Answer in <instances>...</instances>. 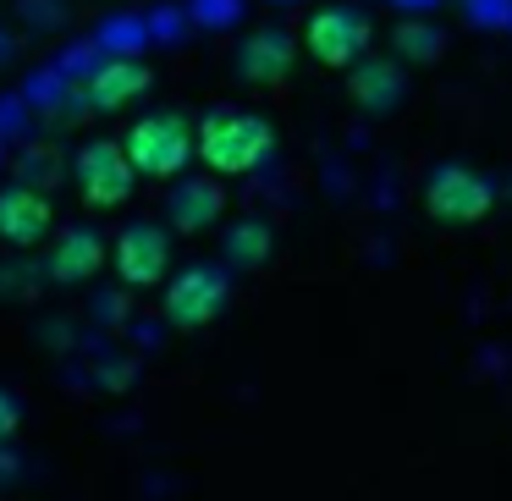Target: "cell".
Returning <instances> with one entry per match:
<instances>
[{
    "label": "cell",
    "mask_w": 512,
    "mask_h": 501,
    "mask_svg": "<svg viewBox=\"0 0 512 501\" xmlns=\"http://www.w3.org/2000/svg\"><path fill=\"white\" fill-rule=\"evenodd\" d=\"M270 155H276V127L254 111H210L193 133V160L215 182L254 177Z\"/></svg>",
    "instance_id": "6da1fadb"
},
{
    "label": "cell",
    "mask_w": 512,
    "mask_h": 501,
    "mask_svg": "<svg viewBox=\"0 0 512 501\" xmlns=\"http://www.w3.org/2000/svg\"><path fill=\"white\" fill-rule=\"evenodd\" d=\"M122 155L133 166V177L149 182H177L182 171L193 166V133L177 111H155V116H138L122 138Z\"/></svg>",
    "instance_id": "7a4b0ae2"
},
{
    "label": "cell",
    "mask_w": 512,
    "mask_h": 501,
    "mask_svg": "<svg viewBox=\"0 0 512 501\" xmlns=\"http://www.w3.org/2000/svg\"><path fill=\"white\" fill-rule=\"evenodd\" d=\"M226 298H232V281H226L221 265H188L177 276H166V292H160V314L177 331H204L226 314Z\"/></svg>",
    "instance_id": "3957f363"
},
{
    "label": "cell",
    "mask_w": 512,
    "mask_h": 501,
    "mask_svg": "<svg viewBox=\"0 0 512 501\" xmlns=\"http://www.w3.org/2000/svg\"><path fill=\"white\" fill-rule=\"evenodd\" d=\"M490 210H496V188L474 166H441L424 182V215L435 226H452V232L457 226H479Z\"/></svg>",
    "instance_id": "277c9868"
},
{
    "label": "cell",
    "mask_w": 512,
    "mask_h": 501,
    "mask_svg": "<svg viewBox=\"0 0 512 501\" xmlns=\"http://www.w3.org/2000/svg\"><path fill=\"white\" fill-rule=\"evenodd\" d=\"M369 39H375V28L358 6H320L303 23V50L331 72H353L369 56Z\"/></svg>",
    "instance_id": "5b68a950"
},
{
    "label": "cell",
    "mask_w": 512,
    "mask_h": 501,
    "mask_svg": "<svg viewBox=\"0 0 512 501\" xmlns=\"http://www.w3.org/2000/svg\"><path fill=\"white\" fill-rule=\"evenodd\" d=\"M72 182H78V199L89 204V210H122V204L133 199V188H138L122 144H111V138H94V144L78 149Z\"/></svg>",
    "instance_id": "8992f818"
},
{
    "label": "cell",
    "mask_w": 512,
    "mask_h": 501,
    "mask_svg": "<svg viewBox=\"0 0 512 501\" xmlns=\"http://www.w3.org/2000/svg\"><path fill=\"white\" fill-rule=\"evenodd\" d=\"M111 265L127 287H166L171 276V232L155 221L122 226V237L111 243Z\"/></svg>",
    "instance_id": "52a82bcc"
},
{
    "label": "cell",
    "mask_w": 512,
    "mask_h": 501,
    "mask_svg": "<svg viewBox=\"0 0 512 501\" xmlns=\"http://www.w3.org/2000/svg\"><path fill=\"white\" fill-rule=\"evenodd\" d=\"M292 61H298V39L281 34V28H254L237 45V78L248 89H276V83L292 78Z\"/></svg>",
    "instance_id": "ba28073f"
},
{
    "label": "cell",
    "mask_w": 512,
    "mask_h": 501,
    "mask_svg": "<svg viewBox=\"0 0 512 501\" xmlns=\"http://www.w3.org/2000/svg\"><path fill=\"white\" fill-rule=\"evenodd\" d=\"M50 226H56V210H50V199L39 188H28V182H6L0 188V243L34 248L50 237Z\"/></svg>",
    "instance_id": "9c48e42d"
},
{
    "label": "cell",
    "mask_w": 512,
    "mask_h": 501,
    "mask_svg": "<svg viewBox=\"0 0 512 501\" xmlns=\"http://www.w3.org/2000/svg\"><path fill=\"white\" fill-rule=\"evenodd\" d=\"M105 259H111V243H105L100 232L67 226V232H56V243H50L45 270H50V281H61V287H83L89 276H100Z\"/></svg>",
    "instance_id": "30bf717a"
},
{
    "label": "cell",
    "mask_w": 512,
    "mask_h": 501,
    "mask_svg": "<svg viewBox=\"0 0 512 501\" xmlns=\"http://www.w3.org/2000/svg\"><path fill=\"white\" fill-rule=\"evenodd\" d=\"M347 94H353L358 111L369 116H386L402 105V94H408V72L397 67V61H358L353 72H347Z\"/></svg>",
    "instance_id": "8fae6325"
},
{
    "label": "cell",
    "mask_w": 512,
    "mask_h": 501,
    "mask_svg": "<svg viewBox=\"0 0 512 501\" xmlns=\"http://www.w3.org/2000/svg\"><path fill=\"white\" fill-rule=\"evenodd\" d=\"M221 210H226V188L215 177H188L177 193L166 199V215H171V226H177L182 237H199V232H210L215 221H221Z\"/></svg>",
    "instance_id": "7c38bea8"
},
{
    "label": "cell",
    "mask_w": 512,
    "mask_h": 501,
    "mask_svg": "<svg viewBox=\"0 0 512 501\" xmlns=\"http://www.w3.org/2000/svg\"><path fill=\"white\" fill-rule=\"evenodd\" d=\"M149 83H155V72L138 67V61H100L89 72V89L83 94H89L94 111H127L138 94H149Z\"/></svg>",
    "instance_id": "4fadbf2b"
},
{
    "label": "cell",
    "mask_w": 512,
    "mask_h": 501,
    "mask_svg": "<svg viewBox=\"0 0 512 501\" xmlns=\"http://www.w3.org/2000/svg\"><path fill=\"white\" fill-rule=\"evenodd\" d=\"M270 248H276V232H270L265 221H237L232 232H226V265L232 270H259L270 259Z\"/></svg>",
    "instance_id": "5bb4252c"
},
{
    "label": "cell",
    "mask_w": 512,
    "mask_h": 501,
    "mask_svg": "<svg viewBox=\"0 0 512 501\" xmlns=\"http://www.w3.org/2000/svg\"><path fill=\"white\" fill-rule=\"evenodd\" d=\"M397 50L408 61H430L441 45H435V34H424V23H413V28H402V34H397Z\"/></svg>",
    "instance_id": "9a60e30c"
},
{
    "label": "cell",
    "mask_w": 512,
    "mask_h": 501,
    "mask_svg": "<svg viewBox=\"0 0 512 501\" xmlns=\"http://www.w3.org/2000/svg\"><path fill=\"white\" fill-rule=\"evenodd\" d=\"M17 424H23V408H17V397H12V391H0V441H12V435H17Z\"/></svg>",
    "instance_id": "2e32d148"
}]
</instances>
